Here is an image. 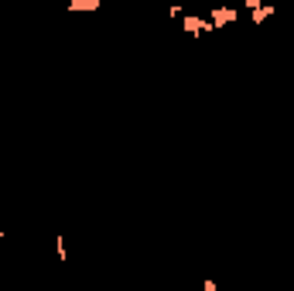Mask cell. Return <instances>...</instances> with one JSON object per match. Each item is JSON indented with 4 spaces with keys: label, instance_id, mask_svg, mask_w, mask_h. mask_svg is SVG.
<instances>
[{
    "label": "cell",
    "instance_id": "6da1fadb",
    "mask_svg": "<svg viewBox=\"0 0 294 291\" xmlns=\"http://www.w3.org/2000/svg\"><path fill=\"white\" fill-rule=\"evenodd\" d=\"M236 18H239L236 7H212V14H209V21L216 24V31H219V28H226V24H233Z\"/></svg>",
    "mask_w": 294,
    "mask_h": 291
},
{
    "label": "cell",
    "instance_id": "7a4b0ae2",
    "mask_svg": "<svg viewBox=\"0 0 294 291\" xmlns=\"http://www.w3.org/2000/svg\"><path fill=\"white\" fill-rule=\"evenodd\" d=\"M103 7V0H69V14H93V11H99Z\"/></svg>",
    "mask_w": 294,
    "mask_h": 291
},
{
    "label": "cell",
    "instance_id": "3957f363",
    "mask_svg": "<svg viewBox=\"0 0 294 291\" xmlns=\"http://www.w3.org/2000/svg\"><path fill=\"white\" fill-rule=\"evenodd\" d=\"M270 14H274V4H260L256 11H250V21H253V24H263Z\"/></svg>",
    "mask_w": 294,
    "mask_h": 291
},
{
    "label": "cell",
    "instance_id": "277c9868",
    "mask_svg": "<svg viewBox=\"0 0 294 291\" xmlns=\"http://www.w3.org/2000/svg\"><path fill=\"white\" fill-rule=\"evenodd\" d=\"M181 24H185V35L188 38H202V18H185Z\"/></svg>",
    "mask_w": 294,
    "mask_h": 291
},
{
    "label": "cell",
    "instance_id": "5b68a950",
    "mask_svg": "<svg viewBox=\"0 0 294 291\" xmlns=\"http://www.w3.org/2000/svg\"><path fill=\"white\" fill-rule=\"evenodd\" d=\"M55 250H59V260L65 264V236H55Z\"/></svg>",
    "mask_w": 294,
    "mask_h": 291
},
{
    "label": "cell",
    "instance_id": "8992f818",
    "mask_svg": "<svg viewBox=\"0 0 294 291\" xmlns=\"http://www.w3.org/2000/svg\"><path fill=\"white\" fill-rule=\"evenodd\" d=\"M168 14H171V18H181V14H185V7H181V4H171V7H168Z\"/></svg>",
    "mask_w": 294,
    "mask_h": 291
},
{
    "label": "cell",
    "instance_id": "52a82bcc",
    "mask_svg": "<svg viewBox=\"0 0 294 291\" xmlns=\"http://www.w3.org/2000/svg\"><path fill=\"white\" fill-rule=\"evenodd\" d=\"M260 4H263V0H246V11H256Z\"/></svg>",
    "mask_w": 294,
    "mask_h": 291
},
{
    "label": "cell",
    "instance_id": "ba28073f",
    "mask_svg": "<svg viewBox=\"0 0 294 291\" xmlns=\"http://www.w3.org/2000/svg\"><path fill=\"white\" fill-rule=\"evenodd\" d=\"M0 236H4V226H0Z\"/></svg>",
    "mask_w": 294,
    "mask_h": 291
}]
</instances>
